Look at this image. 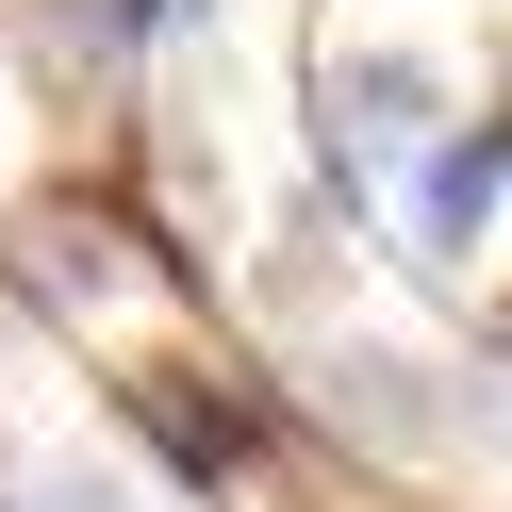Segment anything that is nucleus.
<instances>
[{"instance_id":"obj_1","label":"nucleus","mask_w":512,"mask_h":512,"mask_svg":"<svg viewBox=\"0 0 512 512\" xmlns=\"http://www.w3.org/2000/svg\"><path fill=\"white\" fill-rule=\"evenodd\" d=\"M0 314L100 347V364H133V347H166V331L215 314V265H199L116 166H83V182H34V199L0 215Z\"/></svg>"},{"instance_id":"obj_2","label":"nucleus","mask_w":512,"mask_h":512,"mask_svg":"<svg viewBox=\"0 0 512 512\" xmlns=\"http://www.w3.org/2000/svg\"><path fill=\"white\" fill-rule=\"evenodd\" d=\"M446 116H463V100H446L430 50H380V34L331 17V50H314V199H331V215H397V182L430 166Z\"/></svg>"},{"instance_id":"obj_3","label":"nucleus","mask_w":512,"mask_h":512,"mask_svg":"<svg viewBox=\"0 0 512 512\" xmlns=\"http://www.w3.org/2000/svg\"><path fill=\"white\" fill-rule=\"evenodd\" d=\"M496 215H512V100H496V116H446V133H430V166L397 182V248H413L430 281H479Z\"/></svg>"}]
</instances>
